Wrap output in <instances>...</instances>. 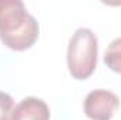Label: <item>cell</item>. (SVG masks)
Listing matches in <instances>:
<instances>
[{"mask_svg":"<svg viewBox=\"0 0 121 120\" xmlns=\"http://www.w3.org/2000/svg\"><path fill=\"white\" fill-rule=\"evenodd\" d=\"M39 27L21 0H0V40L14 51H24L34 45Z\"/></svg>","mask_w":121,"mask_h":120,"instance_id":"cell-1","label":"cell"},{"mask_svg":"<svg viewBox=\"0 0 121 120\" xmlns=\"http://www.w3.org/2000/svg\"><path fill=\"white\" fill-rule=\"evenodd\" d=\"M97 37L90 28H78L69 40L68 68L75 79H87L97 64Z\"/></svg>","mask_w":121,"mask_h":120,"instance_id":"cell-2","label":"cell"},{"mask_svg":"<svg viewBox=\"0 0 121 120\" xmlns=\"http://www.w3.org/2000/svg\"><path fill=\"white\" fill-rule=\"evenodd\" d=\"M120 100L117 95L106 89H94L86 96L83 109L86 116L91 120H110Z\"/></svg>","mask_w":121,"mask_h":120,"instance_id":"cell-3","label":"cell"},{"mask_svg":"<svg viewBox=\"0 0 121 120\" xmlns=\"http://www.w3.org/2000/svg\"><path fill=\"white\" fill-rule=\"evenodd\" d=\"M48 105L38 97H24L13 110L11 120H49Z\"/></svg>","mask_w":121,"mask_h":120,"instance_id":"cell-4","label":"cell"},{"mask_svg":"<svg viewBox=\"0 0 121 120\" xmlns=\"http://www.w3.org/2000/svg\"><path fill=\"white\" fill-rule=\"evenodd\" d=\"M104 62L111 71L121 74V37L108 44L104 54Z\"/></svg>","mask_w":121,"mask_h":120,"instance_id":"cell-5","label":"cell"},{"mask_svg":"<svg viewBox=\"0 0 121 120\" xmlns=\"http://www.w3.org/2000/svg\"><path fill=\"white\" fill-rule=\"evenodd\" d=\"M13 107H14L13 97L6 92H0V120H11V115L14 110Z\"/></svg>","mask_w":121,"mask_h":120,"instance_id":"cell-6","label":"cell"}]
</instances>
